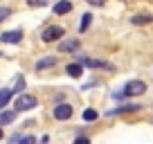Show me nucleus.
<instances>
[{
	"instance_id": "6ab92c4d",
	"label": "nucleus",
	"mask_w": 153,
	"mask_h": 144,
	"mask_svg": "<svg viewBox=\"0 0 153 144\" xmlns=\"http://www.w3.org/2000/svg\"><path fill=\"white\" fill-rule=\"evenodd\" d=\"M18 144H36V137L34 135H25V137L18 140Z\"/></svg>"
},
{
	"instance_id": "a211bd4d",
	"label": "nucleus",
	"mask_w": 153,
	"mask_h": 144,
	"mask_svg": "<svg viewBox=\"0 0 153 144\" xmlns=\"http://www.w3.org/2000/svg\"><path fill=\"white\" fill-rule=\"evenodd\" d=\"M11 16V9L9 7H0V23H2V20H7Z\"/></svg>"
},
{
	"instance_id": "dca6fc26",
	"label": "nucleus",
	"mask_w": 153,
	"mask_h": 144,
	"mask_svg": "<svg viewBox=\"0 0 153 144\" xmlns=\"http://www.w3.org/2000/svg\"><path fill=\"white\" fill-rule=\"evenodd\" d=\"M151 20H153V16H133V18H131V23H133V25H144V23H151Z\"/></svg>"
},
{
	"instance_id": "39448f33",
	"label": "nucleus",
	"mask_w": 153,
	"mask_h": 144,
	"mask_svg": "<svg viewBox=\"0 0 153 144\" xmlns=\"http://www.w3.org/2000/svg\"><path fill=\"white\" fill-rule=\"evenodd\" d=\"M52 115H54V120L65 122V120H70V117H72V106L70 104H59L56 108L52 111Z\"/></svg>"
},
{
	"instance_id": "f257e3e1",
	"label": "nucleus",
	"mask_w": 153,
	"mask_h": 144,
	"mask_svg": "<svg viewBox=\"0 0 153 144\" xmlns=\"http://www.w3.org/2000/svg\"><path fill=\"white\" fill-rule=\"evenodd\" d=\"M36 106H38V99L34 95H20L16 99V113H27L32 108H36Z\"/></svg>"
},
{
	"instance_id": "f8f14e48",
	"label": "nucleus",
	"mask_w": 153,
	"mask_h": 144,
	"mask_svg": "<svg viewBox=\"0 0 153 144\" xmlns=\"http://www.w3.org/2000/svg\"><path fill=\"white\" fill-rule=\"evenodd\" d=\"M11 97H14V90H11V88H2V90H0V108H2V111L7 108Z\"/></svg>"
},
{
	"instance_id": "aec40b11",
	"label": "nucleus",
	"mask_w": 153,
	"mask_h": 144,
	"mask_svg": "<svg viewBox=\"0 0 153 144\" xmlns=\"http://www.w3.org/2000/svg\"><path fill=\"white\" fill-rule=\"evenodd\" d=\"M29 7H45L48 5V0H27Z\"/></svg>"
},
{
	"instance_id": "412c9836",
	"label": "nucleus",
	"mask_w": 153,
	"mask_h": 144,
	"mask_svg": "<svg viewBox=\"0 0 153 144\" xmlns=\"http://www.w3.org/2000/svg\"><path fill=\"white\" fill-rule=\"evenodd\" d=\"M74 144H90V140H88V137H83V135H79V137L74 140Z\"/></svg>"
},
{
	"instance_id": "6e6552de",
	"label": "nucleus",
	"mask_w": 153,
	"mask_h": 144,
	"mask_svg": "<svg viewBox=\"0 0 153 144\" xmlns=\"http://www.w3.org/2000/svg\"><path fill=\"white\" fill-rule=\"evenodd\" d=\"M79 50V41L70 39V41H61L59 43V52H76Z\"/></svg>"
},
{
	"instance_id": "20e7f679",
	"label": "nucleus",
	"mask_w": 153,
	"mask_h": 144,
	"mask_svg": "<svg viewBox=\"0 0 153 144\" xmlns=\"http://www.w3.org/2000/svg\"><path fill=\"white\" fill-rule=\"evenodd\" d=\"M79 63L86 68H104V70H115L110 63L106 61H99V59H90V56H83V54H79Z\"/></svg>"
},
{
	"instance_id": "5701e85b",
	"label": "nucleus",
	"mask_w": 153,
	"mask_h": 144,
	"mask_svg": "<svg viewBox=\"0 0 153 144\" xmlns=\"http://www.w3.org/2000/svg\"><path fill=\"white\" fill-rule=\"evenodd\" d=\"M0 140H2V128H0Z\"/></svg>"
},
{
	"instance_id": "0eeeda50",
	"label": "nucleus",
	"mask_w": 153,
	"mask_h": 144,
	"mask_svg": "<svg viewBox=\"0 0 153 144\" xmlns=\"http://www.w3.org/2000/svg\"><path fill=\"white\" fill-rule=\"evenodd\" d=\"M72 11V2L70 0H59L56 5H54V14L56 16H65V14H70Z\"/></svg>"
},
{
	"instance_id": "f03ea898",
	"label": "nucleus",
	"mask_w": 153,
	"mask_h": 144,
	"mask_svg": "<svg viewBox=\"0 0 153 144\" xmlns=\"http://www.w3.org/2000/svg\"><path fill=\"white\" fill-rule=\"evenodd\" d=\"M146 92V83L140 81V79H133V81H126L124 86V95L126 97H140Z\"/></svg>"
},
{
	"instance_id": "ddd939ff",
	"label": "nucleus",
	"mask_w": 153,
	"mask_h": 144,
	"mask_svg": "<svg viewBox=\"0 0 153 144\" xmlns=\"http://www.w3.org/2000/svg\"><path fill=\"white\" fill-rule=\"evenodd\" d=\"M16 115H18L16 111H0V126L11 124V122L16 120Z\"/></svg>"
},
{
	"instance_id": "4468645a",
	"label": "nucleus",
	"mask_w": 153,
	"mask_h": 144,
	"mask_svg": "<svg viewBox=\"0 0 153 144\" xmlns=\"http://www.w3.org/2000/svg\"><path fill=\"white\" fill-rule=\"evenodd\" d=\"M90 25H92V14H83V16H81V23H79V32L83 34Z\"/></svg>"
},
{
	"instance_id": "9b49d317",
	"label": "nucleus",
	"mask_w": 153,
	"mask_h": 144,
	"mask_svg": "<svg viewBox=\"0 0 153 144\" xmlns=\"http://www.w3.org/2000/svg\"><path fill=\"white\" fill-rule=\"evenodd\" d=\"M142 106L140 104H122V106H117L115 111H110V115H120V113H135V111H140Z\"/></svg>"
},
{
	"instance_id": "2eb2a0df",
	"label": "nucleus",
	"mask_w": 153,
	"mask_h": 144,
	"mask_svg": "<svg viewBox=\"0 0 153 144\" xmlns=\"http://www.w3.org/2000/svg\"><path fill=\"white\" fill-rule=\"evenodd\" d=\"M81 117H83V122H97V117H99V113H97L95 108H86Z\"/></svg>"
},
{
	"instance_id": "7ed1b4c3",
	"label": "nucleus",
	"mask_w": 153,
	"mask_h": 144,
	"mask_svg": "<svg viewBox=\"0 0 153 144\" xmlns=\"http://www.w3.org/2000/svg\"><path fill=\"white\" fill-rule=\"evenodd\" d=\"M65 34V29L59 27V25H50V27L43 29V34H41V39H43V43H54V41H59Z\"/></svg>"
},
{
	"instance_id": "4be33fe9",
	"label": "nucleus",
	"mask_w": 153,
	"mask_h": 144,
	"mask_svg": "<svg viewBox=\"0 0 153 144\" xmlns=\"http://www.w3.org/2000/svg\"><path fill=\"white\" fill-rule=\"evenodd\" d=\"M86 2H90L92 7H101V5L106 2V0H86Z\"/></svg>"
},
{
	"instance_id": "1a4fd4ad",
	"label": "nucleus",
	"mask_w": 153,
	"mask_h": 144,
	"mask_svg": "<svg viewBox=\"0 0 153 144\" xmlns=\"http://www.w3.org/2000/svg\"><path fill=\"white\" fill-rule=\"evenodd\" d=\"M54 65H56V59H54V56H45V59H41V61L34 65V70H36V72H43V70L54 68Z\"/></svg>"
},
{
	"instance_id": "423d86ee",
	"label": "nucleus",
	"mask_w": 153,
	"mask_h": 144,
	"mask_svg": "<svg viewBox=\"0 0 153 144\" xmlns=\"http://www.w3.org/2000/svg\"><path fill=\"white\" fill-rule=\"evenodd\" d=\"M0 41H2V43H20V41H23V32H20V29H11V32H2L0 34Z\"/></svg>"
},
{
	"instance_id": "f3484780",
	"label": "nucleus",
	"mask_w": 153,
	"mask_h": 144,
	"mask_svg": "<svg viewBox=\"0 0 153 144\" xmlns=\"http://www.w3.org/2000/svg\"><path fill=\"white\" fill-rule=\"evenodd\" d=\"M11 90H14V92H20V95H23V90H25V79L20 77V74L16 77V88H11Z\"/></svg>"
},
{
	"instance_id": "9d476101",
	"label": "nucleus",
	"mask_w": 153,
	"mask_h": 144,
	"mask_svg": "<svg viewBox=\"0 0 153 144\" xmlns=\"http://www.w3.org/2000/svg\"><path fill=\"white\" fill-rule=\"evenodd\" d=\"M65 72L70 74L72 79H79V77L83 74V65H81V63H68V65H65Z\"/></svg>"
}]
</instances>
